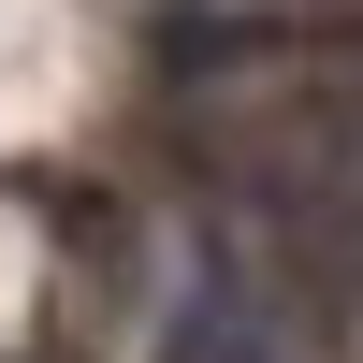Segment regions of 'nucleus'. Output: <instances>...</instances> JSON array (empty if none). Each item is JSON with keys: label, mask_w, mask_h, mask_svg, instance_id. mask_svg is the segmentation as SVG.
Here are the masks:
<instances>
[{"label": "nucleus", "mask_w": 363, "mask_h": 363, "mask_svg": "<svg viewBox=\"0 0 363 363\" xmlns=\"http://www.w3.org/2000/svg\"><path fill=\"white\" fill-rule=\"evenodd\" d=\"M189 363H262V349H233V335H189Z\"/></svg>", "instance_id": "f257e3e1"}]
</instances>
